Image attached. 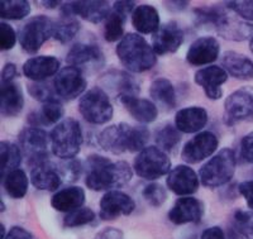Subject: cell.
Listing matches in <instances>:
<instances>
[{
    "label": "cell",
    "instance_id": "cell-20",
    "mask_svg": "<svg viewBox=\"0 0 253 239\" xmlns=\"http://www.w3.org/2000/svg\"><path fill=\"white\" fill-rule=\"evenodd\" d=\"M69 66L81 70L85 67H101L104 64L103 51L95 43H76L70 48L66 55Z\"/></svg>",
    "mask_w": 253,
    "mask_h": 239
},
{
    "label": "cell",
    "instance_id": "cell-14",
    "mask_svg": "<svg viewBox=\"0 0 253 239\" xmlns=\"http://www.w3.org/2000/svg\"><path fill=\"white\" fill-rule=\"evenodd\" d=\"M99 207L100 219L109 222L118 219L122 215H130L135 209V202L128 194L121 190H112L104 194Z\"/></svg>",
    "mask_w": 253,
    "mask_h": 239
},
{
    "label": "cell",
    "instance_id": "cell-36",
    "mask_svg": "<svg viewBox=\"0 0 253 239\" xmlns=\"http://www.w3.org/2000/svg\"><path fill=\"white\" fill-rule=\"evenodd\" d=\"M22 150L15 143L9 141L0 142V172L1 179L6 173L19 167L22 162Z\"/></svg>",
    "mask_w": 253,
    "mask_h": 239
},
{
    "label": "cell",
    "instance_id": "cell-47",
    "mask_svg": "<svg viewBox=\"0 0 253 239\" xmlns=\"http://www.w3.org/2000/svg\"><path fill=\"white\" fill-rule=\"evenodd\" d=\"M239 156L243 161L253 166V132H250L242 138L239 144Z\"/></svg>",
    "mask_w": 253,
    "mask_h": 239
},
{
    "label": "cell",
    "instance_id": "cell-38",
    "mask_svg": "<svg viewBox=\"0 0 253 239\" xmlns=\"http://www.w3.org/2000/svg\"><path fill=\"white\" fill-rule=\"evenodd\" d=\"M155 141L164 152H172L181 142V132L172 124H165L156 130Z\"/></svg>",
    "mask_w": 253,
    "mask_h": 239
},
{
    "label": "cell",
    "instance_id": "cell-10",
    "mask_svg": "<svg viewBox=\"0 0 253 239\" xmlns=\"http://www.w3.org/2000/svg\"><path fill=\"white\" fill-rule=\"evenodd\" d=\"M48 134L42 128L27 127L19 133L22 152L28 159V164L31 167L48 159Z\"/></svg>",
    "mask_w": 253,
    "mask_h": 239
},
{
    "label": "cell",
    "instance_id": "cell-5",
    "mask_svg": "<svg viewBox=\"0 0 253 239\" xmlns=\"http://www.w3.org/2000/svg\"><path fill=\"white\" fill-rule=\"evenodd\" d=\"M236 167V152L232 148H221L199 170L200 182L205 188H220L233 179Z\"/></svg>",
    "mask_w": 253,
    "mask_h": 239
},
{
    "label": "cell",
    "instance_id": "cell-55",
    "mask_svg": "<svg viewBox=\"0 0 253 239\" xmlns=\"http://www.w3.org/2000/svg\"><path fill=\"white\" fill-rule=\"evenodd\" d=\"M42 4H43V6H46V8L55 9L62 3H61V1H56V0H53V1H48V0H46V1H42Z\"/></svg>",
    "mask_w": 253,
    "mask_h": 239
},
{
    "label": "cell",
    "instance_id": "cell-18",
    "mask_svg": "<svg viewBox=\"0 0 253 239\" xmlns=\"http://www.w3.org/2000/svg\"><path fill=\"white\" fill-rule=\"evenodd\" d=\"M184 43V31L176 22H169L160 27L152 36V47L156 55L164 56L175 53Z\"/></svg>",
    "mask_w": 253,
    "mask_h": 239
},
{
    "label": "cell",
    "instance_id": "cell-52",
    "mask_svg": "<svg viewBox=\"0 0 253 239\" xmlns=\"http://www.w3.org/2000/svg\"><path fill=\"white\" fill-rule=\"evenodd\" d=\"M95 239H123V232L113 227L105 228L95 237Z\"/></svg>",
    "mask_w": 253,
    "mask_h": 239
},
{
    "label": "cell",
    "instance_id": "cell-8",
    "mask_svg": "<svg viewBox=\"0 0 253 239\" xmlns=\"http://www.w3.org/2000/svg\"><path fill=\"white\" fill-rule=\"evenodd\" d=\"M51 37H53V20L43 14L27 20L18 33L20 47L29 55L37 53Z\"/></svg>",
    "mask_w": 253,
    "mask_h": 239
},
{
    "label": "cell",
    "instance_id": "cell-24",
    "mask_svg": "<svg viewBox=\"0 0 253 239\" xmlns=\"http://www.w3.org/2000/svg\"><path fill=\"white\" fill-rule=\"evenodd\" d=\"M101 84L105 89L114 92L117 98L123 96H138L141 87L138 81L130 74L119 70H112L101 78Z\"/></svg>",
    "mask_w": 253,
    "mask_h": 239
},
{
    "label": "cell",
    "instance_id": "cell-49",
    "mask_svg": "<svg viewBox=\"0 0 253 239\" xmlns=\"http://www.w3.org/2000/svg\"><path fill=\"white\" fill-rule=\"evenodd\" d=\"M18 76V69L17 65L8 62L4 65L3 70H1V84H8V82H13Z\"/></svg>",
    "mask_w": 253,
    "mask_h": 239
},
{
    "label": "cell",
    "instance_id": "cell-13",
    "mask_svg": "<svg viewBox=\"0 0 253 239\" xmlns=\"http://www.w3.org/2000/svg\"><path fill=\"white\" fill-rule=\"evenodd\" d=\"M112 6L108 1L103 0H80V1H69L62 3L60 14L74 15L80 17L81 19L90 22V23H100L105 22L109 15Z\"/></svg>",
    "mask_w": 253,
    "mask_h": 239
},
{
    "label": "cell",
    "instance_id": "cell-33",
    "mask_svg": "<svg viewBox=\"0 0 253 239\" xmlns=\"http://www.w3.org/2000/svg\"><path fill=\"white\" fill-rule=\"evenodd\" d=\"M150 96L153 101L161 104L165 109H173L177 104L175 87L170 80L157 78L150 85Z\"/></svg>",
    "mask_w": 253,
    "mask_h": 239
},
{
    "label": "cell",
    "instance_id": "cell-23",
    "mask_svg": "<svg viewBox=\"0 0 253 239\" xmlns=\"http://www.w3.org/2000/svg\"><path fill=\"white\" fill-rule=\"evenodd\" d=\"M60 60L55 56H36L23 64V74L27 79L42 82L60 72Z\"/></svg>",
    "mask_w": 253,
    "mask_h": 239
},
{
    "label": "cell",
    "instance_id": "cell-28",
    "mask_svg": "<svg viewBox=\"0 0 253 239\" xmlns=\"http://www.w3.org/2000/svg\"><path fill=\"white\" fill-rule=\"evenodd\" d=\"M63 114H65V110H63L62 104L57 99V100L42 104L40 110L29 113L27 121L29 127H51V125H57L61 120H63Z\"/></svg>",
    "mask_w": 253,
    "mask_h": 239
},
{
    "label": "cell",
    "instance_id": "cell-2",
    "mask_svg": "<svg viewBox=\"0 0 253 239\" xmlns=\"http://www.w3.org/2000/svg\"><path fill=\"white\" fill-rule=\"evenodd\" d=\"M150 141V130L144 125L133 127L119 123L109 125L98 136V144L107 152L122 155L126 152H141Z\"/></svg>",
    "mask_w": 253,
    "mask_h": 239
},
{
    "label": "cell",
    "instance_id": "cell-26",
    "mask_svg": "<svg viewBox=\"0 0 253 239\" xmlns=\"http://www.w3.org/2000/svg\"><path fill=\"white\" fill-rule=\"evenodd\" d=\"M134 120L142 124H150L157 119L158 109L153 101L138 96H123L118 99Z\"/></svg>",
    "mask_w": 253,
    "mask_h": 239
},
{
    "label": "cell",
    "instance_id": "cell-41",
    "mask_svg": "<svg viewBox=\"0 0 253 239\" xmlns=\"http://www.w3.org/2000/svg\"><path fill=\"white\" fill-rule=\"evenodd\" d=\"M232 227L246 239H253V211L243 209L234 211Z\"/></svg>",
    "mask_w": 253,
    "mask_h": 239
},
{
    "label": "cell",
    "instance_id": "cell-22",
    "mask_svg": "<svg viewBox=\"0 0 253 239\" xmlns=\"http://www.w3.org/2000/svg\"><path fill=\"white\" fill-rule=\"evenodd\" d=\"M31 184L41 191H57L62 184V177L57 164L51 161H44L31 167Z\"/></svg>",
    "mask_w": 253,
    "mask_h": 239
},
{
    "label": "cell",
    "instance_id": "cell-30",
    "mask_svg": "<svg viewBox=\"0 0 253 239\" xmlns=\"http://www.w3.org/2000/svg\"><path fill=\"white\" fill-rule=\"evenodd\" d=\"M85 202V191L80 186H69L56 191L51 198V206L60 213H71L83 207Z\"/></svg>",
    "mask_w": 253,
    "mask_h": 239
},
{
    "label": "cell",
    "instance_id": "cell-15",
    "mask_svg": "<svg viewBox=\"0 0 253 239\" xmlns=\"http://www.w3.org/2000/svg\"><path fill=\"white\" fill-rule=\"evenodd\" d=\"M137 8L135 1L119 0L112 6L109 15L104 22V40L107 42H117L124 37V24L128 15H132L133 10Z\"/></svg>",
    "mask_w": 253,
    "mask_h": 239
},
{
    "label": "cell",
    "instance_id": "cell-6",
    "mask_svg": "<svg viewBox=\"0 0 253 239\" xmlns=\"http://www.w3.org/2000/svg\"><path fill=\"white\" fill-rule=\"evenodd\" d=\"M79 112L87 123L103 125L113 118V104L103 87L95 86L87 90L79 100Z\"/></svg>",
    "mask_w": 253,
    "mask_h": 239
},
{
    "label": "cell",
    "instance_id": "cell-31",
    "mask_svg": "<svg viewBox=\"0 0 253 239\" xmlns=\"http://www.w3.org/2000/svg\"><path fill=\"white\" fill-rule=\"evenodd\" d=\"M221 67L229 76L238 80H252L253 61L236 51H227L221 57Z\"/></svg>",
    "mask_w": 253,
    "mask_h": 239
},
{
    "label": "cell",
    "instance_id": "cell-35",
    "mask_svg": "<svg viewBox=\"0 0 253 239\" xmlns=\"http://www.w3.org/2000/svg\"><path fill=\"white\" fill-rule=\"evenodd\" d=\"M81 29V24L74 15L60 14L57 20L53 22V38L62 44L69 43L76 37Z\"/></svg>",
    "mask_w": 253,
    "mask_h": 239
},
{
    "label": "cell",
    "instance_id": "cell-42",
    "mask_svg": "<svg viewBox=\"0 0 253 239\" xmlns=\"http://www.w3.org/2000/svg\"><path fill=\"white\" fill-rule=\"evenodd\" d=\"M27 91L32 96V99H35L42 104L58 99L55 87L51 86V84H48V82H44V81H42V82L32 81L31 84L27 85Z\"/></svg>",
    "mask_w": 253,
    "mask_h": 239
},
{
    "label": "cell",
    "instance_id": "cell-32",
    "mask_svg": "<svg viewBox=\"0 0 253 239\" xmlns=\"http://www.w3.org/2000/svg\"><path fill=\"white\" fill-rule=\"evenodd\" d=\"M215 29L219 37L233 42H243L252 40L253 37V24L247 20L237 19L230 15H228Z\"/></svg>",
    "mask_w": 253,
    "mask_h": 239
},
{
    "label": "cell",
    "instance_id": "cell-45",
    "mask_svg": "<svg viewBox=\"0 0 253 239\" xmlns=\"http://www.w3.org/2000/svg\"><path fill=\"white\" fill-rule=\"evenodd\" d=\"M225 8L230 12L236 13L243 20L253 22V0H239V1H227Z\"/></svg>",
    "mask_w": 253,
    "mask_h": 239
},
{
    "label": "cell",
    "instance_id": "cell-46",
    "mask_svg": "<svg viewBox=\"0 0 253 239\" xmlns=\"http://www.w3.org/2000/svg\"><path fill=\"white\" fill-rule=\"evenodd\" d=\"M18 40V35L10 24L1 22L0 23V49L9 51L15 46Z\"/></svg>",
    "mask_w": 253,
    "mask_h": 239
},
{
    "label": "cell",
    "instance_id": "cell-21",
    "mask_svg": "<svg viewBox=\"0 0 253 239\" xmlns=\"http://www.w3.org/2000/svg\"><path fill=\"white\" fill-rule=\"evenodd\" d=\"M203 204L200 200L193 196L178 198L170 209L167 218L171 223L176 225L187 224V223H199L202 220Z\"/></svg>",
    "mask_w": 253,
    "mask_h": 239
},
{
    "label": "cell",
    "instance_id": "cell-34",
    "mask_svg": "<svg viewBox=\"0 0 253 239\" xmlns=\"http://www.w3.org/2000/svg\"><path fill=\"white\" fill-rule=\"evenodd\" d=\"M1 181H3L4 190L12 199H23L28 193L29 179L26 171L22 168H17L12 172L6 173Z\"/></svg>",
    "mask_w": 253,
    "mask_h": 239
},
{
    "label": "cell",
    "instance_id": "cell-44",
    "mask_svg": "<svg viewBox=\"0 0 253 239\" xmlns=\"http://www.w3.org/2000/svg\"><path fill=\"white\" fill-rule=\"evenodd\" d=\"M57 167L62 180L65 179L67 182L78 181L80 179L81 172H83V164L76 159L62 162V163L57 164Z\"/></svg>",
    "mask_w": 253,
    "mask_h": 239
},
{
    "label": "cell",
    "instance_id": "cell-4",
    "mask_svg": "<svg viewBox=\"0 0 253 239\" xmlns=\"http://www.w3.org/2000/svg\"><path fill=\"white\" fill-rule=\"evenodd\" d=\"M83 142V129L80 123L74 118H65L49 133L52 153L62 161L76 159Z\"/></svg>",
    "mask_w": 253,
    "mask_h": 239
},
{
    "label": "cell",
    "instance_id": "cell-7",
    "mask_svg": "<svg viewBox=\"0 0 253 239\" xmlns=\"http://www.w3.org/2000/svg\"><path fill=\"white\" fill-rule=\"evenodd\" d=\"M133 170L141 179L155 181L169 175L172 168L171 159L166 152L156 146H147L133 161Z\"/></svg>",
    "mask_w": 253,
    "mask_h": 239
},
{
    "label": "cell",
    "instance_id": "cell-37",
    "mask_svg": "<svg viewBox=\"0 0 253 239\" xmlns=\"http://www.w3.org/2000/svg\"><path fill=\"white\" fill-rule=\"evenodd\" d=\"M195 24L198 26L216 27L228 17L227 8L221 5H205L194 9Z\"/></svg>",
    "mask_w": 253,
    "mask_h": 239
},
{
    "label": "cell",
    "instance_id": "cell-9",
    "mask_svg": "<svg viewBox=\"0 0 253 239\" xmlns=\"http://www.w3.org/2000/svg\"><path fill=\"white\" fill-rule=\"evenodd\" d=\"M253 119V87L243 86L225 99L223 120L225 125L233 127L241 121Z\"/></svg>",
    "mask_w": 253,
    "mask_h": 239
},
{
    "label": "cell",
    "instance_id": "cell-17",
    "mask_svg": "<svg viewBox=\"0 0 253 239\" xmlns=\"http://www.w3.org/2000/svg\"><path fill=\"white\" fill-rule=\"evenodd\" d=\"M166 185L176 195L190 196L199 190L200 177L187 164H177L167 175Z\"/></svg>",
    "mask_w": 253,
    "mask_h": 239
},
{
    "label": "cell",
    "instance_id": "cell-25",
    "mask_svg": "<svg viewBox=\"0 0 253 239\" xmlns=\"http://www.w3.org/2000/svg\"><path fill=\"white\" fill-rule=\"evenodd\" d=\"M209 120L208 112L202 107H187L177 110L175 116V127L185 134L200 133Z\"/></svg>",
    "mask_w": 253,
    "mask_h": 239
},
{
    "label": "cell",
    "instance_id": "cell-12",
    "mask_svg": "<svg viewBox=\"0 0 253 239\" xmlns=\"http://www.w3.org/2000/svg\"><path fill=\"white\" fill-rule=\"evenodd\" d=\"M218 137L210 130H204L187 141L181 150V159L186 163L195 164L213 156L218 150Z\"/></svg>",
    "mask_w": 253,
    "mask_h": 239
},
{
    "label": "cell",
    "instance_id": "cell-51",
    "mask_svg": "<svg viewBox=\"0 0 253 239\" xmlns=\"http://www.w3.org/2000/svg\"><path fill=\"white\" fill-rule=\"evenodd\" d=\"M200 239H227V236L220 227H210L203 232Z\"/></svg>",
    "mask_w": 253,
    "mask_h": 239
},
{
    "label": "cell",
    "instance_id": "cell-1",
    "mask_svg": "<svg viewBox=\"0 0 253 239\" xmlns=\"http://www.w3.org/2000/svg\"><path fill=\"white\" fill-rule=\"evenodd\" d=\"M132 177L133 170L128 162H112L100 155L87 157L85 164V184L89 190H118L129 184Z\"/></svg>",
    "mask_w": 253,
    "mask_h": 239
},
{
    "label": "cell",
    "instance_id": "cell-48",
    "mask_svg": "<svg viewBox=\"0 0 253 239\" xmlns=\"http://www.w3.org/2000/svg\"><path fill=\"white\" fill-rule=\"evenodd\" d=\"M238 191L245 198L248 209L253 211V179L241 182L238 185Z\"/></svg>",
    "mask_w": 253,
    "mask_h": 239
},
{
    "label": "cell",
    "instance_id": "cell-40",
    "mask_svg": "<svg viewBox=\"0 0 253 239\" xmlns=\"http://www.w3.org/2000/svg\"><path fill=\"white\" fill-rule=\"evenodd\" d=\"M96 219V214L92 209L87 206H83L78 210L66 214L63 218V225L66 228H78L83 225L91 224Z\"/></svg>",
    "mask_w": 253,
    "mask_h": 239
},
{
    "label": "cell",
    "instance_id": "cell-16",
    "mask_svg": "<svg viewBox=\"0 0 253 239\" xmlns=\"http://www.w3.org/2000/svg\"><path fill=\"white\" fill-rule=\"evenodd\" d=\"M229 75L223 67L216 65L203 67L194 75L195 84L204 90V94L210 100H219L223 96L221 85L228 81Z\"/></svg>",
    "mask_w": 253,
    "mask_h": 239
},
{
    "label": "cell",
    "instance_id": "cell-50",
    "mask_svg": "<svg viewBox=\"0 0 253 239\" xmlns=\"http://www.w3.org/2000/svg\"><path fill=\"white\" fill-rule=\"evenodd\" d=\"M5 239H35L27 229L22 227H13L5 236Z\"/></svg>",
    "mask_w": 253,
    "mask_h": 239
},
{
    "label": "cell",
    "instance_id": "cell-3",
    "mask_svg": "<svg viewBox=\"0 0 253 239\" xmlns=\"http://www.w3.org/2000/svg\"><path fill=\"white\" fill-rule=\"evenodd\" d=\"M115 53L121 64L134 74L150 71L157 64V55L152 44L138 33H126L117 44Z\"/></svg>",
    "mask_w": 253,
    "mask_h": 239
},
{
    "label": "cell",
    "instance_id": "cell-39",
    "mask_svg": "<svg viewBox=\"0 0 253 239\" xmlns=\"http://www.w3.org/2000/svg\"><path fill=\"white\" fill-rule=\"evenodd\" d=\"M31 14V4L27 0H1L0 17L8 20H20Z\"/></svg>",
    "mask_w": 253,
    "mask_h": 239
},
{
    "label": "cell",
    "instance_id": "cell-53",
    "mask_svg": "<svg viewBox=\"0 0 253 239\" xmlns=\"http://www.w3.org/2000/svg\"><path fill=\"white\" fill-rule=\"evenodd\" d=\"M189 1H165V6L171 12H181L187 8Z\"/></svg>",
    "mask_w": 253,
    "mask_h": 239
},
{
    "label": "cell",
    "instance_id": "cell-19",
    "mask_svg": "<svg viewBox=\"0 0 253 239\" xmlns=\"http://www.w3.org/2000/svg\"><path fill=\"white\" fill-rule=\"evenodd\" d=\"M220 55V43L214 37H200L190 44L186 52L187 64L191 66H207L213 64Z\"/></svg>",
    "mask_w": 253,
    "mask_h": 239
},
{
    "label": "cell",
    "instance_id": "cell-29",
    "mask_svg": "<svg viewBox=\"0 0 253 239\" xmlns=\"http://www.w3.org/2000/svg\"><path fill=\"white\" fill-rule=\"evenodd\" d=\"M160 23V13L153 5L141 4L133 10L132 26L141 35H155L161 27Z\"/></svg>",
    "mask_w": 253,
    "mask_h": 239
},
{
    "label": "cell",
    "instance_id": "cell-11",
    "mask_svg": "<svg viewBox=\"0 0 253 239\" xmlns=\"http://www.w3.org/2000/svg\"><path fill=\"white\" fill-rule=\"evenodd\" d=\"M57 96L62 100L71 101L83 96L87 86L86 79L84 78L83 71L76 67L66 66L60 70L52 82Z\"/></svg>",
    "mask_w": 253,
    "mask_h": 239
},
{
    "label": "cell",
    "instance_id": "cell-56",
    "mask_svg": "<svg viewBox=\"0 0 253 239\" xmlns=\"http://www.w3.org/2000/svg\"><path fill=\"white\" fill-rule=\"evenodd\" d=\"M250 49H251V52L253 53V37H252V40H250Z\"/></svg>",
    "mask_w": 253,
    "mask_h": 239
},
{
    "label": "cell",
    "instance_id": "cell-54",
    "mask_svg": "<svg viewBox=\"0 0 253 239\" xmlns=\"http://www.w3.org/2000/svg\"><path fill=\"white\" fill-rule=\"evenodd\" d=\"M225 236H227V239H246L245 237H242L233 227L228 228V232Z\"/></svg>",
    "mask_w": 253,
    "mask_h": 239
},
{
    "label": "cell",
    "instance_id": "cell-43",
    "mask_svg": "<svg viewBox=\"0 0 253 239\" xmlns=\"http://www.w3.org/2000/svg\"><path fill=\"white\" fill-rule=\"evenodd\" d=\"M142 198L151 206L160 207L167 200V191L161 184L151 182V184L146 185L142 190Z\"/></svg>",
    "mask_w": 253,
    "mask_h": 239
},
{
    "label": "cell",
    "instance_id": "cell-27",
    "mask_svg": "<svg viewBox=\"0 0 253 239\" xmlns=\"http://www.w3.org/2000/svg\"><path fill=\"white\" fill-rule=\"evenodd\" d=\"M24 107V96L22 87L17 82L1 84L0 87V112L4 118L17 117Z\"/></svg>",
    "mask_w": 253,
    "mask_h": 239
}]
</instances>
